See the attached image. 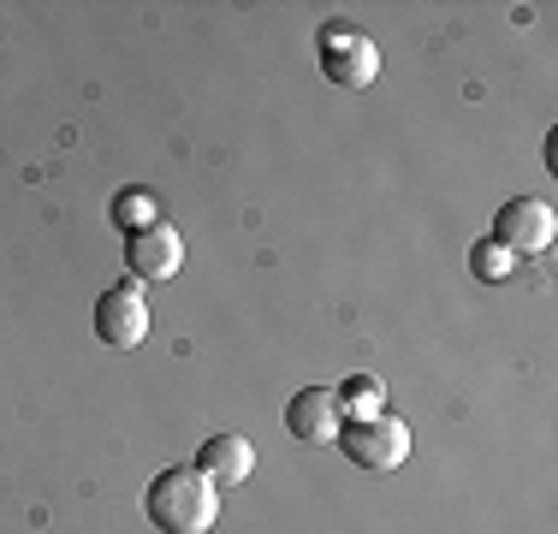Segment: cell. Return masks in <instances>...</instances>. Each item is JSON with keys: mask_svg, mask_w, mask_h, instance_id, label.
<instances>
[{"mask_svg": "<svg viewBox=\"0 0 558 534\" xmlns=\"http://www.w3.org/2000/svg\"><path fill=\"white\" fill-rule=\"evenodd\" d=\"M143 511H149V523L161 534H208L220 523V487L196 463H172V470L149 481Z\"/></svg>", "mask_w": 558, "mask_h": 534, "instance_id": "6da1fadb", "label": "cell"}, {"mask_svg": "<svg viewBox=\"0 0 558 534\" xmlns=\"http://www.w3.org/2000/svg\"><path fill=\"white\" fill-rule=\"evenodd\" d=\"M333 446L356 463V470H375L380 475V470H398V463L410 458V427L398 416H387V410H380V416H351L339 427Z\"/></svg>", "mask_w": 558, "mask_h": 534, "instance_id": "7a4b0ae2", "label": "cell"}, {"mask_svg": "<svg viewBox=\"0 0 558 534\" xmlns=\"http://www.w3.org/2000/svg\"><path fill=\"white\" fill-rule=\"evenodd\" d=\"M553 238H558V214L547 203H535V196H511V203H499V214H494V244L511 262L547 256Z\"/></svg>", "mask_w": 558, "mask_h": 534, "instance_id": "3957f363", "label": "cell"}, {"mask_svg": "<svg viewBox=\"0 0 558 534\" xmlns=\"http://www.w3.org/2000/svg\"><path fill=\"white\" fill-rule=\"evenodd\" d=\"M96 339L113 344V351H137V344L149 339V298H143L137 279L108 286L96 298Z\"/></svg>", "mask_w": 558, "mask_h": 534, "instance_id": "277c9868", "label": "cell"}, {"mask_svg": "<svg viewBox=\"0 0 558 534\" xmlns=\"http://www.w3.org/2000/svg\"><path fill=\"white\" fill-rule=\"evenodd\" d=\"M322 72L333 77L339 89H368L380 77V48L368 43L363 31L327 24V31H322Z\"/></svg>", "mask_w": 558, "mask_h": 534, "instance_id": "5b68a950", "label": "cell"}, {"mask_svg": "<svg viewBox=\"0 0 558 534\" xmlns=\"http://www.w3.org/2000/svg\"><path fill=\"white\" fill-rule=\"evenodd\" d=\"M339 427H344V410H339L333 386H303V392H291V404H286L291 439H303V446H333Z\"/></svg>", "mask_w": 558, "mask_h": 534, "instance_id": "8992f818", "label": "cell"}, {"mask_svg": "<svg viewBox=\"0 0 558 534\" xmlns=\"http://www.w3.org/2000/svg\"><path fill=\"white\" fill-rule=\"evenodd\" d=\"M125 267L137 286H149V279H172L184 267V238L172 232L167 220H155L149 232H131L125 238Z\"/></svg>", "mask_w": 558, "mask_h": 534, "instance_id": "52a82bcc", "label": "cell"}, {"mask_svg": "<svg viewBox=\"0 0 558 534\" xmlns=\"http://www.w3.org/2000/svg\"><path fill=\"white\" fill-rule=\"evenodd\" d=\"M196 470L215 481V487H238V481H250V470H256V451H250L244 434H215V439H203Z\"/></svg>", "mask_w": 558, "mask_h": 534, "instance_id": "ba28073f", "label": "cell"}, {"mask_svg": "<svg viewBox=\"0 0 558 534\" xmlns=\"http://www.w3.org/2000/svg\"><path fill=\"white\" fill-rule=\"evenodd\" d=\"M161 220V203H155V191H143V184H131V191L113 196V226L119 232H149V226Z\"/></svg>", "mask_w": 558, "mask_h": 534, "instance_id": "9c48e42d", "label": "cell"}, {"mask_svg": "<svg viewBox=\"0 0 558 534\" xmlns=\"http://www.w3.org/2000/svg\"><path fill=\"white\" fill-rule=\"evenodd\" d=\"M380 404H387V386H380L375 374H351V380L339 386V410H356V416H380Z\"/></svg>", "mask_w": 558, "mask_h": 534, "instance_id": "30bf717a", "label": "cell"}, {"mask_svg": "<svg viewBox=\"0 0 558 534\" xmlns=\"http://www.w3.org/2000/svg\"><path fill=\"white\" fill-rule=\"evenodd\" d=\"M470 267H475V279H505V274H511V256H505L494 238H487V244L470 250Z\"/></svg>", "mask_w": 558, "mask_h": 534, "instance_id": "8fae6325", "label": "cell"}]
</instances>
